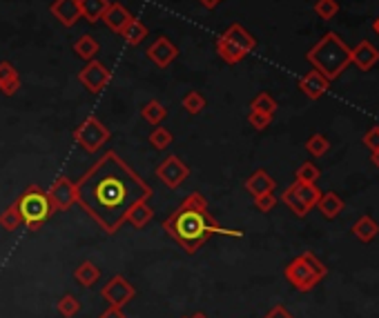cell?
Instances as JSON below:
<instances>
[{"label": "cell", "mask_w": 379, "mask_h": 318, "mask_svg": "<svg viewBox=\"0 0 379 318\" xmlns=\"http://www.w3.org/2000/svg\"><path fill=\"white\" fill-rule=\"evenodd\" d=\"M152 196L154 189L116 152H105L76 182V203L109 236L128 223L134 205Z\"/></svg>", "instance_id": "6da1fadb"}, {"label": "cell", "mask_w": 379, "mask_h": 318, "mask_svg": "<svg viewBox=\"0 0 379 318\" xmlns=\"http://www.w3.org/2000/svg\"><path fill=\"white\" fill-rule=\"evenodd\" d=\"M163 229L170 234V238H174L181 245V250L190 256L197 254L210 236H230V238L243 236V231L228 229L216 223L212 214L207 212L205 196L199 191L190 194L172 212V216L163 220Z\"/></svg>", "instance_id": "7a4b0ae2"}, {"label": "cell", "mask_w": 379, "mask_h": 318, "mask_svg": "<svg viewBox=\"0 0 379 318\" xmlns=\"http://www.w3.org/2000/svg\"><path fill=\"white\" fill-rule=\"evenodd\" d=\"M305 60L312 65V69L322 71L324 76L333 82L350 65V47L339 38V34L326 31L319 38V43L305 54Z\"/></svg>", "instance_id": "3957f363"}, {"label": "cell", "mask_w": 379, "mask_h": 318, "mask_svg": "<svg viewBox=\"0 0 379 318\" xmlns=\"http://www.w3.org/2000/svg\"><path fill=\"white\" fill-rule=\"evenodd\" d=\"M326 274H328V267L319 259H317L312 252L299 254L297 259H292L286 265V269H284L286 280L297 291H310V289H315L326 278Z\"/></svg>", "instance_id": "277c9868"}, {"label": "cell", "mask_w": 379, "mask_h": 318, "mask_svg": "<svg viewBox=\"0 0 379 318\" xmlns=\"http://www.w3.org/2000/svg\"><path fill=\"white\" fill-rule=\"evenodd\" d=\"M14 205L18 207V212L22 216V225H25L29 231H39L54 214L50 196H47V191L39 185H27Z\"/></svg>", "instance_id": "5b68a950"}, {"label": "cell", "mask_w": 379, "mask_h": 318, "mask_svg": "<svg viewBox=\"0 0 379 318\" xmlns=\"http://www.w3.org/2000/svg\"><path fill=\"white\" fill-rule=\"evenodd\" d=\"M254 47H256L254 36L239 22L230 24V27L216 38V54L221 56L228 65L241 63L248 54L254 52Z\"/></svg>", "instance_id": "8992f818"}, {"label": "cell", "mask_w": 379, "mask_h": 318, "mask_svg": "<svg viewBox=\"0 0 379 318\" xmlns=\"http://www.w3.org/2000/svg\"><path fill=\"white\" fill-rule=\"evenodd\" d=\"M109 138H112V131H109L96 116H88L74 129L76 145L88 154H96L99 150H103V147L109 143Z\"/></svg>", "instance_id": "52a82bcc"}, {"label": "cell", "mask_w": 379, "mask_h": 318, "mask_svg": "<svg viewBox=\"0 0 379 318\" xmlns=\"http://www.w3.org/2000/svg\"><path fill=\"white\" fill-rule=\"evenodd\" d=\"M319 196H322V189L317 187V182L315 185H308V182L295 180L284 194H281V201L288 205V210L292 214L303 218V216H308V212L317 205Z\"/></svg>", "instance_id": "ba28073f"}, {"label": "cell", "mask_w": 379, "mask_h": 318, "mask_svg": "<svg viewBox=\"0 0 379 318\" xmlns=\"http://www.w3.org/2000/svg\"><path fill=\"white\" fill-rule=\"evenodd\" d=\"M101 296L107 305H112V308H125V305L137 296V289H134V285L125 276L116 274L101 287Z\"/></svg>", "instance_id": "9c48e42d"}, {"label": "cell", "mask_w": 379, "mask_h": 318, "mask_svg": "<svg viewBox=\"0 0 379 318\" xmlns=\"http://www.w3.org/2000/svg\"><path fill=\"white\" fill-rule=\"evenodd\" d=\"M188 176H190V167L174 154L167 156L165 161L156 167V178L170 189H179L183 182L188 180Z\"/></svg>", "instance_id": "30bf717a"}, {"label": "cell", "mask_w": 379, "mask_h": 318, "mask_svg": "<svg viewBox=\"0 0 379 318\" xmlns=\"http://www.w3.org/2000/svg\"><path fill=\"white\" fill-rule=\"evenodd\" d=\"M78 80L83 82V87L90 94H101L109 82V69L101 63V60L94 58L78 71Z\"/></svg>", "instance_id": "8fae6325"}, {"label": "cell", "mask_w": 379, "mask_h": 318, "mask_svg": "<svg viewBox=\"0 0 379 318\" xmlns=\"http://www.w3.org/2000/svg\"><path fill=\"white\" fill-rule=\"evenodd\" d=\"M47 196H50L54 212H67L69 207L76 203V185L67 176H60L52 182Z\"/></svg>", "instance_id": "7c38bea8"}, {"label": "cell", "mask_w": 379, "mask_h": 318, "mask_svg": "<svg viewBox=\"0 0 379 318\" xmlns=\"http://www.w3.org/2000/svg\"><path fill=\"white\" fill-rule=\"evenodd\" d=\"M177 56H179L177 45L170 38H165V36H158V38L148 47V58L152 60L156 67H161V69L172 65L174 60H177Z\"/></svg>", "instance_id": "4fadbf2b"}, {"label": "cell", "mask_w": 379, "mask_h": 318, "mask_svg": "<svg viewBox=\"0 0 379 318\" xmlns=\"http://www.w3.org/2000/svg\"><path fill=\"white\" fill-rule=\"evenodd\" d=\"M50 11L60 24H65V27H74V24L83 18L81 0H54Z\"/></svg>", "instance_id": "5bb4252c"}, {"label": "cell", "mask_w": 379, "mask_h": 318, "mask_svg": "<svg viewBox=\"0 0 379 318\" xmlns=\"http://www.w3.org/2000/svg\"><path fill=\"white\" fill-rule=\"evenodd\" d=\"M350 63L361 71H371L379 63V49L371 41H359L357 47L350 49Z\"/></svg>", "instance_id": "9a60e30c"}, {"label": "cell", "mask_w": 379, "mask_h": 318, "mask_svg": "<svg viewBox=\"0 0 379 318\" xmlns=\"http://www.w3.org/2000/svg\"><path fill=\"white\" fill-rule=\"evenodd\" d=\"M330 87V80L324 76L322 71H308L305 76L299 78V89L310 98V101H319V98H324V94L328 92Z\"/></svg>", "instance_id": "2e32d148"}, {"label": "cell", "mask_w": 379, "mask_h": 318, "mask_svg": "<svg viewBox=\"0 0 379 318\" xmlns=\"http://www.w3.org/2000/svg\"><path fill=\"white\" fill-rule=\"evenodd\" d=\"M134 16L130 14V11L120 5V3H109L107 9H105V14H103V22H105V27L107 29H112L116 34H120L125 27H128V22L132 20Z\"/></svg>", "instance_id": "e0dca14e"}, {"label": "cell", "mask_w": 379, "mask_h": 318, "mask_svg": "<svg viewBox=\"0 0 379 318\" xmlns=\"http://www.w3.org/2000/svg\"><path fill=\"white\" fill-rule=\"evenodd\" d=\"M277 187V180L268 174L266 169H256L254 174L246 178V191L252 196H261V194H270Z\"/></svg>", "instance_id": "ac0fdd59"}, {"label": "cell", "mask_w": 379, "mask_h": 318, "mask_svg": "<svg viewBox=\"0 0 379 318\" xmlns=\"http://www.w3.org/2000/svg\"><path fill=\"white\" fill-rule=\"evenodd\" d=\"M18 89H20V73H18V69L11 63H7V60H3V63H0V94L14 96Z\"/></svg>", "instance_id": "d6986e66"}, {"label": "cell", "mask_w": 379, "mask_h": 318, "mask_svg": "<svg viewBox=\"0 0 379 318\" xmlns=\"http://www.w3.org/2000/svg\"><path fill=\"white\" fill-rule=\"evenodd\" d=\"M315 207L324 214V218L333 220V218H337L341 212H344V198H341V196L335 194V191H326V194L322 191L319 201H317Z\"/></svg>", "instance_id": "ffe728a7"}, {"label": "cell", "mask_w": 379, "mask_h": 318, "mask_svg": "<svg viewBox=\"0 0 379 318\" xmlns=\"http://www.w3.org/2000/svg\"><path fill=\"white\" fill-rule=\"evenodd\" d=\"M352 234L357 236L361 243H373L379 234V225H377V220L373 216H359L357 218V223L352 225Z\"/></svg>", "instance_id": "44dd1931"}, {"label": "cell", "mask_w": 379, "mask_h": 318, "mask_svg": "<svg viewBox=\"0 0 379 318\" xmlns=\"http://www.w3.org/2000/svg\"><path fill=\"white\" fill-rule=\"evenodd\" d=\"M74 278L81 287H92L101 280V267L94 265L92 261H83L76 269H74Z\"/></svg>", "instance_id": "7402d4cb"}, {"label": "cell", "mask_w": 379, "mask_h": 318, "mask_svg": "<svg viewBox=\"0 0 379 318\" xmlns=\"http://www.w3.org/2000/svg\"><path fill=\"white\" fill-rule=\"evenodd\" d=\"M154 218V210L148 205V201H141L128 212V223H132L137 229H143Z\"/></svg>", "instance_id": "603a6c76"}, {"label": "cell", "mask_w": 379, "mask_h": 318, "mask_svg": "<svg viewBox=\"0 0 379 318\" xmlns=\"http://www.w3.org/2000/svg\"><path fill=\"white\" fill-rule=\"evenodd\" d=\"M99 49H101L99 41H96L94 36H90V34H83L81 38L74 43V54H76L78 58H83V60H88V63L96 58Z\"/></svg>", "instance_id": "cb8c5ba5"}, {"label": "cell", "mask_w": 379, "mask_h": 318, "mask_svg": "<svg viewBox=\"0 0 379 318\" xmlns=\"http://www.w3.org/2000/svg\"><path fill=\"white\" fill-rule=\"evenodd\" d=\"M120 36H123V41H125L130 47H137V45H141L145 38H148V27H145L141 20L132 18V20L128 22V27L120 31Z\"/></svg>", "instance_id": "d4e9b609"}, {"label": "cell", "mask_w": 379, "mask_h": 318, "mask_svg": "<svg viewBox=\"0 0 379 318\" xmlns=\"http://www.w3.org/2000/svg\"><path fill=\"white\" fill-rule=\"evenodd\" d=\"M141 116H143L145 122H150V125H161V122L167 118V109H165L163 103L148 101L141 107Z\"/></svg>", "instance_id": "484cf974"}, {"label": "cell", "mask_w": 379, "mask_h": 318, "mask_svg": "<svg viewBox=\"0 0 379 318\" xmlns=\"http://www.w3.org/2000/svg\"><path fill=\"white\" fill-rule=\"evenodd\" d=\"M109 5V0H81V9H83V18L88 22H99L105 14V9Z\"/></svg>", "instance_id": "4316f807"}, {"label": "cell", "mask_w": 379, "mask_h": 318, "mask_svg": "<svg viewBox=\"0 0 379 318\" xmlns=\"http://www.w3.org/2000/svg\"><path fill=\"white\" fill-rule=\"evenodd\" d=\"M172 140H174L172 131L165 129V127H161V125H156V127L152 129V133L148 136V143L154 147V150H158V152L167 150V147L172 145Z\"/></svg>", "instance_id": "83f0119b"}, {"label": "cell", "mask_w": 379, "mask_h": 318, "mask_svg": "<svg viewBox=\"0 0 379 318\" xmlns=\"http://www.w3.org/2000/svg\"><path fill=\"white\" fill-rule=\"evenodd\" d=\"M181 105H183V109H186L188 114H192V116H199L203 109H205V96L203 94H199V92H188L186 96L181 98Z\"/></svg>", "instance_id": "f1b7e54d"}, {"label": "cell", "mask_w": 379, "mask_h": 318, "mask_svg": "<svg viewBox=\"0 0 379 318\" xmlns=\"http://www.w3.org/2000/svg\"><path fill=\"white\" fill-rule=\"evenodd\" d=\"M81 308H83V305H81V301L74 296V294H65V296H60V301L56 303V310L63 318H74L81 312Z\"/></svg>", "instance_id": "f546056e"}, {"label": "cell", "mask_w": 379, "mask_h": 318, "mask_svg": "<svg viewBox=\"0 0 379 318\" xmlns=\"http://www.w3.org/2000/svg\"><path fill=\"white\" fill-rule=\"evenodd\" d=\"M305 152L315 158H322L330 152V140L324 136V133H312V136L305 140Z\"/></svg>", "instance_id": "4dcf8cb0"}, {"label": "cell", "mask_w": 379, "mask_h": 318, "mask_svg": "<svg viewBox=\"0 0 379 318\" xmlns=\"http://www.w3.org/2000/svg\"><path fill=\"white\" fill-rule=\"evenodd\" d=\"M20 225H22V216L18 212V207L9 205L7 210L0 214V227H3L5 231H16Z\"/></svg>", "instance_id": "1f68e13d"}, {"label": "cell", "mask_w": 379, "mask_h": 318, "mask_svg": "<svg viewBox=\"0 0 379 318\" xmlns=\"http://www.w3.org/2000/svg\"><path fill=\"white\" fill-rule=\"evenodd\" d=\"M250 109H254V112H263V114L275 116V112H277V101H275V98L268 94V92H261V94L254 96V101L250 103Z\"/></svg>", "instance_id": "d6a6232c"}, {"label": "cell", "mask_w": 379, "mask_h": 318, "mask_svg": "<svg viewBox=\"0 0 379 318\" xmlns=\"http://www.w3.org/2000/svg\"><path fill=\"white\" fill-rule=\"evenodd\" d=\"M319 176H322L319 167H317L315 163H310V161H305L303 165H299L297 171H295V178H297L299 182H308V185H315Z\"/></svg>", "instance_id": "836d02e7"}, {"label": "cell", "mask_w": 379, "mask_h": 318, "mask_svg": "<svg viewBox=\"0 0 379 318\" xmlns=\"http://www.w3.org/2000/svg\"><path fill=\"white\" fill-rule=\"evenodd\" d=\"M337 11H339V3H337V0H317V3H315V14L319 16L322 20L335 18Z\"/></svg>", "instance_id": "e575fe53"}, {"label": "cell", "mask_w": 379, "mask_h": 318, "mask_svg": "<svg viewBox=\"0 0 379 318\" xmlns=\"http://www.w3.org/2000/svg\"><path fill=\"white\" fill-rule=\"evenodd\" d=\"M248 122L252 125V129L263 131V129H268V127L273 125V116H270V114H263V112H254V109H250Z\"/></svg>", "instance_id": "d590c367"}, {"label": "cell", "mask_w": 379, "mask_h": 318, "mask_svg": "<svg viewBox=\"0 0 379 318\" xmlns=\"http://www.w3.org/2000/svg\"><path fill=\"white\" fill-rule=\"evenodd\" d=\"M275 205H277V196H275V191H270V194H261V196H254V207L259 212H263V214H268V212H273L275 210Z\"/></svg>", "instance_id": "8d00e7d4"}, {"label": "cell", "mask_w": 379, "mask_h": 318, "mask_svg": "<svg viewBox=\"0 0 379 318\" xmlns=\"http://www.w3.org/2000/svg\"><path fill=\"white\" fill-rule=\"evenodd\" d=\"M364 145H366V150H371V152L379 150V127H373L364 133Z\"/></svg>", "instance_id": "74e56055"}, {"label": "cell", "mask_w": 379, "mask_h": 318, "mask_svg": "<svg viewBox=\"0 0 379 318\" xmlns=\"http://www.w3.org/2000/svg\"><path fill=\"white\" fill-rule=\"evenodd\" d=\"M263 318H295V316H292V314L284 308V305H275V308L268 312Z\"/></svg>", "instance_id": "f35d334b"}, {"label": "cell", "mask_w": 379, "mask_h": 318, "mask_svg": "<svg viewBox=\"0 0 379 318\" xmlns=\"http://www.w3.org/2000/svg\"><path fill=\"white\" fill-rule=\"evenodd\" d=\"M99 318H125V314H123V308H112V305H109Z\"/></svg>", "instance_id": "ab89813d"}, {"label": "cell", "mask_w": 379, "mask_h": 318, "mask_svg": "<svg viewBox=\"0 0 379 318\" xmlns=\"http://www.w3.org/2000/svg\"><path fill=\"white\" fill-rule=\"evenodd\" d=\"M199 3L205 7V9H216L219 5H221L223 3V0H199Z\"/></svg>", "instance_id": "60d3db41"}, {"label": "cell", "mask_w": 379, "mask_h": 318, "mask_svg": "<svg viewBox=\"0 0 379 318\" xmlns=\"http://www.w3.org/2000/svg\"><path fill=\"white\" fill-rule=\"evenodd\" d=\"M371 161H373V165L379 169V150H377V152H371Z\"/></svg>", "instance_id": "b9f144b4"}, {"label": "cell", "mask_w": 379, "mask_h": 318, "mask_svg": "<svg viewBox=\"0 0 379 318\" xmlns=\"http://www.w3.org/2000/svg\"><path fill=\"white\" fill-rule=\"evenodd\" d=\"M190 318H207V314H203V312H197V314H192Z\"/></svg>", "instance_id": "7bdbcfd3"}, {"label": "cell", "mask_w": 379, "mask_h": 318, "mask_svg": "<svg viewBox=\"0 0 379 318\" xmlns=\"http://www.w3.org/2000/svg\"><path fill=\"white\" fill-rule=\"evenodd\" d=\"M373 29H375V34L379 36V18H377V20L373 22Z\"/></svg>", "instance_id": "ee69618b"}, {"label": "cell", "mask_w": 379, "mask_h": 318, "mask_svg": "<svg viewBox=\"0 0 379 318\" xmlns=\"http://www.w3.org/2000/svg\"><path fill=\"white\" fill-rule=\"evenodd\" d=\"M183 318H190V316H183Z\"/></svg>", "instance_id": "f6af8a7d"}]
</instances>
